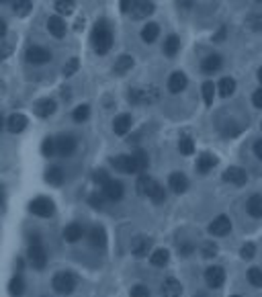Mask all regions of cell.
Returning a JSON list of instances; mask_svg holds the SVG:
<instances>
[{"instance_id": "cell-3", "label": "cell", "mask_w": 262, "mask_h": 297, "mask_svg": "<svg viewBox=\"0 0 262 297\" xmlns=\"http://www.w3.org/2000/svg\"><path fill=\"white\" fill-rule=\"evenodd\" d=\"M29 260L31 265L35 269H45V265H48V254H45V248L41 244L39 236H33L31 238V244H29Z\"/></svg>"}, {"instance_id": "cell-30", "label": "cell", "mask_w": 262, "mask_h": 297, "mask_svg": "<svg viewBox=\"0 0 262 297\" xmlns=\"http://www.w3.org/2000/svg\"><path fill=\"white\" fill-rule=\"evenodd\" d=\"M248 213L252 218H262V195H252L248 199Z\"/></svg>"}, {"instance_id": "cell-52", "label": "cell", "mask_w": 262, "mask_h": 297, "mask_svg": "<svg viewBox=\"0 0 262 297\" xmlns=\"http://www.w3.org/2000/svg\"><path fill=\"white\" fill-rule=\"evenodd\" d=\"M223 35H225V29H221V31L217 33V37H213V39H217V41H221V39H223Z\"/></svg>"}, {"instance_id": "cell-16", "label": "cell", "mask_w": 262, "mask_h": 297, "mask_svg": "<svg viewBox=\"0 0 262 297\" xmlns=\"http://www.w3.org/2000/svg\"><path fill=\"white\" fill-rule=\"evenodd\" d=\"M168 185H170V189H172L174 193H185L187 189H189V178L182 174V173H172L170 174V178H168Z\"/></svg>"}, {"instance_id": "cell-45", "label": "cell", "mask_w": 262, "mask_h": 297, "mask_svg": "<svg viewBox=\"0 0 262 297\" xmlns=\"http://www.w3.org/2000/svg\"><path fill=\"white\" fill-rule=\"evenodd\" d=\"M93 176H95V182H96V185H102V187H105L107 182L111 180V178H109V174L105 173V170H96V173H95Z\"/></svg>"}, {"instance_id": "cell-8", "label": "cell", "mask_w": 262, "mask_h": 297, "mask_svg": "<svg viewBox=\"0 0 262 297\" xmlns=\"http://www.w3.org/2000/svg\"><path fill=\"white\" fill-rule=\"evenodd\" d=\"M150 248H152V240L147 238V236H135L133 238V244H131L133 256L143 258L145 254H150Z\"/></svg>"}, {"instance_id": "cell-53", "label": "cell", "mask_w": 262, "mask_h": 297, "mask_svg": "<svg viewBox=\"0 0 262 297\" xmlns=\"http://www.w3.org/2000/svg\"><path fill=\"white\" fill-rule=\"evenodd\" d=\"M258 80H260V84H262V68L258 70Z\"/></svg>"}, {"instance_id": "cell-18", "label": "cell", "mask_w": 262, "mask_h": 297, "mask_svg": "<svg viewBox=\"0 0 262 297\" xmlns=\"http://www.w3.org/2000/svg\"><path fill=\"white\" fill-rule=\"evenodd\" d=\"M217 164V158H215L213 154H209V152H203L201 156H199V160H197V173H201V174H207L209 170Z\"/></svg>"}, {"instance_id": "cell-50", "label": "cell", "mask_w": 262, "mask_h": 297, "mask_svg": "<svg viewBox=\"0 0 262 297\" xmlns=\"http://www.w3.org/2000/svg\"><path fill=\"white\" fill-rule=\"evenodd\" d=\"M254 154H256V158L262 160V140H256V142H254Z\"/></svg>"}, {"instance_id": "cell-29", "label": "cell", "mask_w": 262, "mask_h": 297, "mask_svg": "<svg viewBox=\"0 0 262 297\" xmlns=\"http://www.w3.org/2000/svg\"><path fill=\"white\" fill-rule=\"evenodd\" d=\"M45 180H48L49 185H53V187H60L62 182H64V173H62V168H60V166H51L48 173H45Z\"/></svg>"}, {"instance_id": "cell-4", "label": "cell", "mask_w": 262, "mask_h": 297, "mask_svg": "<svg viewBox=\"0 0 262 297\" xmlns=\"http://www.w3.org/2000/svg\"><path fill=\"white\" fill-rule=\"evenodd\" d=\"M51 285H53V289L58 291V293H64V295L66 293H72L74 287H76V275H74V272H68V271L58 272V275L53 277Z\"/></svg>"}, {"instance_id": "cell-37", "label": "cell", "mask_w": 262, "mask_h": 297, "mask_svg": "<svg viewBox=\"0 0 262 297\" xmlns=\"http://www.w3.org/2000/svg\"><path fill=\"white\" fill-rule=\"evenodd\" d=\"M88 115H90V107H88V105H80V107H76V109H74V113H72V117H74V121H76V123L86 121V119H88Z\"/></svg>"}, {"instance_id": "cell-9", "label": "cell", "mask_w": 262, "mask_h": 297, "mask_svg": "<svg viewBox=\"0 0 262 297\" xmlns=\"http://www.w3.org/2000/svg\"><path fill=\"white\" fill-rule=\"evenodd\" d=\"M205 281H207L209 287L217 289V287H221L223 281H225V271L221 267H209L207 271H205Z\"/></svg>"}, {"instance_id": "cell-39", "label": "cell", "mask_w": 262, "mask_h": 297, "mask_svg": "<svg viewBox=\"0 0 262 297\" xmlns=\"http://www.w3.org/2000/svg\"><path fill=\"white\" fill-rule=\"evenodd\" d=\"M41 152H43V156H51L53 152H58V146H55V140L45 138V140H43V144H41Z\"/></svg>"}, {"instance_id": "cell-17", "label": "cell", "mask_w": 262, "mask_h": 297, "mask_svg": "<svg viewBox=\"0 0 262 297\" xmlns=\"http://www.w3.org/2000/svg\"><path fill=\"white\" fill-rule=\"evenodd\" d=\"M102 189H105V197H107V199H111V201H119V199H123L125 189H123V185H121L119 180H109Z\"/></svg>"}, {"instance_id": "cell-42", "label": "cell", "mask_w": 262, "mask_h": 297, "mask_svg": "<svg viewBox=\"0 0 262 297\" xmlns=\"http://www.w3.org/2000/svg\"><path fill=\"white\" fill-rule=\"evenodd\" d=\"M78 66H80V60H78V58H70V60L66 62V66H64V74L66 76H72L78 70Z\"/></svg>"}, {"instance_id": "cell-43", "label": "cell", "mask_w": 262, "mask_h": 297, "mask_svg": "<svg viewBox=\"0 0 262 297\" xmlns=\"http://www.w3.org/2000/svg\"><path fill=\"white\" fill-rule=\"evenodd\" d=\"M254 252H256V246H254L252 242H248V244H244V246H242L240 256H242L244 260H250V258H254Z\"/></svg>"}, {"instance_id": "cell-11", "label": "cell", "mask_w": 262, "mask_h": 297, "mask_svg": "<svg viewBox=\"0 0 262 297\" xmlns=\"http://www.w3.org/2000/svg\"><path fill=\"white\" fill-rule=\"evenodd\" d=\"M230 230H232V222H230L227 215H219V218H215L211 222V225H209V232L213 236H225Z\"/></svg>"}, {"instance_id": "cell-24", "label": "cell", "mask_w": 262, "mask_h": 297, "mask_svg": "<svg viewBox=\"0 0 262 297\" xmlns=\"http://www.w3.org/2000/svg\"><path fill=\"white\" fill-rule=\"evenodd\" d=\"M160 291H162L164 295L174 297V295H180V293H182V285H180V283H178L174 277H168V279H164V283H162Z\"/></svg>"}, {"instance_id": "cell-15", "label": "cell", "mask_w": 262, "mask_h": 297, "mask_svg": "<svg viewBox=\"0 0 262 297\" xmlns=\"http://www.w3.org/2000/svg\"><path fill=\"white\" fill-rule=\"evenodd\" d=\"M35 113H37L39 117H43V119L51 117L53 113H55V100L53 99H39L35 102Z\"/></svg>"}, {"instance_id": "cell-49", "label": "cell", "mask_w": 262, "mask_h": 297, "mask_svg": "<svg viewBox=\"0 0 262 297\" xmlns=\"http://www.w3.org/2000/svg\"><path fill=\"white\" fill-rule=\"evenodd\" d=\"M88 201H90V205H93V207H96V209L102 207V199H100V195H96V193H95V195H90Z\"/></svg>"}, {"instance_id": "cell-32", "label": "cell", "mask_w": 262, "mask_h": 297, "mask_svg": "<svg viewBox=\"0 0 262 297\" xmlns=\"http://www.w3.org/2000/svg\"><path fill=\"white\" fill-rule=\"evenodd\" d=\"M178 48H180V39H178V35H170V37H166V41H164V53L166 55H172L178 51Z\"/></svg>"}, {"instance_id": "cell-6", "label": "cell", "mask_w": 262, "mask_h": 297, "mask_svg": "<svg viewBox=\"0 0 262 297\" xmlns=\"http://www.w3.org/2000/svg\"><path fill=\"white\" fill-rule=\"evenodd\" d=\"M154 13V4L152 2H145V0H138V2H131L129 8V17L140 21V19H147Z\"/></svg>"}, {"instance_id": "cell-34", "label": "cell", "mask_w": 262, "mask_h": 297, "mask_svg": "<svg viewBox=\"0 0 262 297\" xmlns=\"http://www.w3.org/2000/svg\"><path fill=\"white\" fill-rule=\"evenodd\" d=\"M133 160H135V166H138V170H145L147 164H150V158H147V154L143 150H135L133 152Z\"/></svg>"}, {"instance_id": "cell-31", "label": "cell", "mask_w": 262, "mask_h": 297, "mask_svg": "<svg viewBox=\"0 0 262 297\" xmlns=\"http://www.w3.org/2000/svg\"><path fill=\"white\" fill-rule=\"evenodd\" d=\"M168 258H170L168 250H164V248H158V250H154V254L150 256V262H152L154 267H166Z\"/></svg>"}, {"instance_id": "cell-35", "label": "cell", "mask_w": 262, "mask_h": 297, "mask_svg": "<svg viewBox=\"0 0 262 297\" xmlns=\"http://www.w3.org/2000/svg\"><path fill=\"white\" fill-rule=\"evenodd\" d=\"M23 291H25V283H23L21 277H13L8 283V293L10 295H21Z\"/></svg>"}, {"instance_id": "cell-48", "label": "cell", "mask_w": 262, "mask_h": 297, "mask_svg": "<svg viewBox=\"0 0 262 297\" xmlns=\"http://www.w3.org/2000/svg\"><path fill=\"white\" fill-rule=\"evenodd\" d=\"M252 102H254V107H258V109H262V88H258L256 93L252 95Z\"/></svg>"}, {"instance_id": "cell-47", "label": "cell", "mask_w": 262, "mask_h": 297, "mask_svg": "<svg viewBox=\"0 0 262 297\" xmlns=\"http://www.w3.org/2000/svg\"><path fill=\"white\" fill-rule=\"evenodd\" d=\"M178 252H180V256H191L192 252H195V246H192L191 242H185V244H180Z\"/></svg>"}, {"instance_id": "cell-5", "label": "cell", "mask_w": 262, "mask_h": 297, "mask_svg": "<svg viewBox=\"0 0 262 297\" xmlns=\"http://www.w3.org/2000/svg\"><path fill=\"white\" fill-rule=\"evenodd\" d=\"M29 211H31L33 215H37V218H51L53 211H55V207H53L51 199H48V197H37V199H33V201L29 203Z\"/></svg>"}, {"instance_id": "cell-22", "label": "cell", "mask_w": 262, "mask_h": 297, "mask_svg": "<svg viewBox=\"0 0 262 297\" xmlns=\"http://www.w3.org/2000/svg\"><path fill=\"white\" fill-rule=\"evenodd\" d=\"M6 127H8V131H10V133H21L23 129L27 127V117H25V115H21V113H15V115H10V117H8Z\"/></svg>"}, {"instance_id": "cell-2", "label": "cell", "mask_w": 262, "mask_h": 297, "mask_svg": "<svg viewBox=\"0 0 262 297\" xmlns=\"http://www.w3.org/2000/svg\"><path fill=\"white\" fill-rule=\"evenodd\" d=\"M138 193L143 195V197H147V199H152L154 203H162L166 199V193H164L162 185H160V182H156L154 178H150V176H140Z\"/></svg>"}, {"instance_id": "cell-25", "label": "cell", "mask_w": 262, "mask_h": 297, "mask_svg": "<svg viewBox=\"0 0 262 297\" xmlns=\"http://www.w3.org/2000/svg\"><path fill=\"white\" fill-rule=\"evenodd\" d=\"M82 236H84V227L80 223H70L64 230V238L68 240V242H78Z\"/></svg>"}, {"instance_id": "cell-46", "label": "cell", "mask_w": 262, "mask_h": 297, "mask_svg": "<svg viewBox=\"0 0 262 297\" xmlns=\"http://www.w3.org/2000/svg\"><path fill=\"white\" fill-rule=\"evenodd\" d=\"M133 297H145V295H150V289L143 287V285H135V287H131L129 291Z\"/></svg>"}, {"instance_id": "cell-19", "label": "cell", "mask_w": 262, "mask_h": 297, "mask_svg": "<svg viewBox=\"0 0 262 297\" xmlns=\"http://www.w3.org/2000/svg\"><path fill=\"white\" fill-rule=\"evenodd\" d=\"M185 88H187V76L182 74V72H174L172 76L168 78V90H170V93L178 95V93H182Z\"/></svg>"}, {"instance_id": "cell-40", "label": "cell", "mask_w": 262, "mask_h": 297, "mask_svg": "<svg viewBox=\"0 0 262 297\" xmlns=\"http://www.w3.org/2000/svg\"><path fill=\"white\" fill-rule=\"evenodd\" d=\"M55 10L60 15H72L74 13V2H66V0H58L55 2Z\"/></svg>"}, {"instance_id": "cell-21", "label": "cell", "mask_w": 262, "mask_h": 297, "mask_svg": "<svg viewBox=\"0 0 262 297\" xmlns=\"http://www.w3.org/2000/svg\"><path fill=\"white\" fill-rule=\"evenodd\" d=\"M88 242H90V246H95V248H102L107 244V234H105V230H102L100 225H95L93 230L88 232Z\"/></svg>"}, {"instance_id": "cell-51", "label": "cell", "mask_w": 262, "mask_h": 297, "mask_svg": "<svg viewBox=\"0 0 262 297\" xmlns=\"http://www.w3.org/2000/svg\"><path fill=\"white\" fill-rule=\"evenodd\" d=\"M129 8H131V2H129V0H123V2H121V10H123V13H129Z\"/></svg>"}, {"instance_id": "cell-1", "label": "cell", "mask_w": 262, "mask_h": 297, "mask_svg": "<svg viewBox=\"0 0 262 297\" xmlns=\"http://www.w3.org/2000/svg\"><path fill=\"white\" fill-rule=\"evenodd\" d=\"M93 45H95L96 53H100V55H105L111 50V45H113V31H111L107 21H98L96 25H95V29H93Z\"/></svg>"}, {"instance_id": "cell-12", "label": "cell", "mask_w": 262, "mask_h": 297, "mask_svg": "<svg viewBox=\"0 0 262 297\" xmlns=\"http://www.w3.org/2000/svg\"><path fill=\"white\" fill-rule=\"evenodd\" d=\"M223 180H225V182H230V185L242 187L244 182H246V173H244V168H238V166L227 168L225 173H223Z\"/></svg>"}, {"instance_id": "cell-44", "label": "cell", "mask_w": 262, "mask_h": 297, "mask_svg": "<svg viewBox=\"0 0 262 297\" xmlns=\"http://www.w3.org/2000/svg\"><path fill=\"white\" fill-rule=\"evenodd\" d=\"M201 252H203L205 258H213L215 254H217V246H215L213 242H205L203 248H201Z\"/></svg>"}, {"instance_id": "cell-41", "label": "cell", "mask_w": 262, "mask_h": 297, "mask_svg": "<svg viewBox=\"0 0 262 297\" xmlns=\"http://www.w3.org/2000/svg\"><path fill=\"white\" fill-rule=\"evenodd\" d=\"M248 281L254 285V287H262V271L260 269H250L248 271Z\"/></svg>"}, {"instance_id": "cell-27", "label": "cell", "mask_w": 262, "mask_h": 297, "mask_svg": "<svg viewBox=\"0 0 262 297\" xmlns=\"http://www.w3.org/2000/svg\"><path fill=\"white\" fill-rule=\"evenodd\" d=\"M131 68H133V58H131V55H119L117 62H115V74L123 76V74H127Z\"/></svg>"}, {"instance_id": "cell-7", "label": "cell", "mask_w": 262, "mask_h": 297, "mask_svg": "<svg viewBox=\"0 0 262 297\" xmlns=\"http://www.w3.org/2000/svg\"><path fill=\"white\" fill-rule=\"evenodd\" d=\"M51 60V53L41 48V45H31V48L27 50V62L31 64H48Z\"/></svg>"}, {"instance_id": "cell-10", "label": "cell", "mask_w": 262, "mask_h": 297, "mask_svg": "<svg viewBox=\"0 0 262 297\" xmlns=\"http://www.w3.org/2000/svg\"><path fill=\"white\" fill-rule=\"evenodd\" d=\"M111 162H113V166H115L119 173H123V174H133L135 170H138L133 156H117V158H113Z\"/></svg>"}, {"instance_id": "cell-26", "label": "cell", "mask_w": 262, "mask_h": 297, "mask_svg": "<svg viewBox=\"0 0 262 297\" xmlns=\"http://www.w3.org/2000/svg\"><path fill=\"white\" fill-rule=\"evenodd\" d=\"M234 90H236V80L230 78V76L221 78L219 82H217V93H219V97H230V95H234Z\"/></svg>"}, {"instance_id": "cell-23", "label": "cell", "mask_w": 262, "mask_h": 297, "mask_svg": "<svg viewBox=\"0 0 262 297\" xmlns=\"http://www.w3.org/2000/svg\"><path fill=\"white\" fill-rule=\"evenodd\" d=\"M221 64H223V60H221V55H217V53H211V55H207V58L203 60V64H201V68L205 72H217V70H221Z\"/></svg>"}, {"instance_id": "cell-28", "label": "cell", "mask_w": 262, "mask_h": 297, "mask_svg": "<svg viewBox=\"0 0 262 297\" xmlns=\"http://www.w3.org/2000/svg\"><path fill=\"white\" fill-rule=\"evenodd\" d=\"M158 35H160V27H158L156 23H147V25L143 27V31H142V39L145 43H154L158 39Z\"/></svg>"}, {"instance_id": "cell-38", "label": "cell", "mask_w": 262, "mask_h": 297, "mask_svg": "<svg viewBox=\"0 0 262 297\" xmlns=\"http://www.w3.org/2000/svg\"><path fill=\"white\" fill-rule=\"evenodd\" d=\"M178 148H180V154L191 156L192 152H195V142H192L191 138H182V140L178 142Z\"/></svg>"}, {"instance_id": "cell-36", "label": "cell", "mask_w": 262, "mask_h": 297, "mask_svg": "<svg viewBox=\"0 0 262 297\" xmlns=\"http://www.w3.org/2000/svg\"><path fill=\"white\" fill-rule=\"evenodd\" d=\"M31 6H33V4L29 2V0H19V2L13 4V10H15L19 17H27V15L31 13Z\"/></svg>"}, {"instance_id": "cell-20", "label": "cell", "mask_w": 262, "mask_h": 297, "mask_svg": "<svg viewBox=\"0 0 262 297\" xmlns=\"http://www.w3.org/2000/svg\"><path fill=\"white\" fill-rule=\"evenodd\" d=\"M113 129H115L117 135L127 133L131 129V115H129V113H121V115H117L115 121H113Z\"/></svg>"}, {"instance_id": "cell-13", "label": "cell", "mask_w": 262, "mask_h": 297, "mask_svg": "<svg viewBox=\"0 0 262 297\" xmlns=\"http://www.w3.org/2000/svg\"><path fill=\"white\" fill-rule=\"evenodd\" d=\"M55 146H58V154L60 156H72L74 150H76V140L72 135H60L55 140Z\"/></svg>"}, {"instance_id": "cell-14", "label": "cell", "mask_w": 262, "mask_h": 297, "mask_svg": "<svg viewBox=\"0 0 262 297\" xmlns=\"http://www.w3.org/2000/svg\"><path fill=\"white\" fill-rule=\"evenodd\" d=\"M48 29H49V33H51L55 39H62V37L66 35V23H64V19H62L60 15L49 17V21H48Z\"/></svg>"}, {"instance_id": "cell-33", "label": "cell", "mask_w": 262, "mask_h": 297, "mask_svg": "<svg viewBox=\"0 0 262 297\" xmlns=\"http://www.w3.org/2000/svg\"><path fill=\"white\" fill-rule=\"evenodd\" d=\"M203 99H205V105L211 107L213 105V97H215V82L207 80V82H203Z\"/></svg>"}]
</instances>
